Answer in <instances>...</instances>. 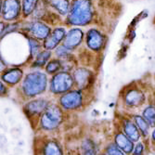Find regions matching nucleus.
<instances>
[{"instance_id":"nucleus-27","label":"nucleus","mask_w":155,"mask_h":155,"mask_svg":"<svg viewBox=\"0 0 155 155\" xmlns=\"http://www.w3.org/2000/svg\"><path fill=\"white\" fill-rule=\"evenodd\" d=\"M54 50H55V55L57 56V58L60 60H67V59H72L75 57L74 51L67 48L62 44L60 45L58 48H56Z\"/></svg>"},{"instance_id":"nucleus-28","label":"nucleus","mask_w":155,"mask_h":155,"mask_svg":"<svg viewBox=\"0 0 155 155\" xmlns=\"http://www.w3.org/2000/svg\"><path fill=\"white\" fill-rule=\"evenodd\" d=\"M101 150L104 151L107 155H126L121 149H119L114 142H112L111 140L108 141L103 146Z\"/></svg>"},{"instance_id":"nucleus-2","label":"nucleus","mask_w":155,"mask_h":155,"mask_svg":"<svg viewBox=\"0 0 155 155\" xmlns=\"http://www.w3.org/2000/svg\"><path fill=\"white\" fill-rule=\"evenodd\" d=\"M97 11L95 0H71L67 17L63 21L65 27H90L97 23Z\"/></svg>"},{"instance_id":"nucleus-19","label":"nucleus","mask_w":155,"mask_h":155,"mask_svg":"<svg viewBox=\"0 0 155 155\" xmlns=\"http://www.w3.org/2000/svg\"><path fill=\"white\" fill-rule=\"evenodd\" d=\"M48 101L43 98H38V100L33 101L29 103H27L25 106V110L27 112H29L31 115L40 114L45 110L48 109Z\"/></svg>"},{"instance_id":"nucleus-29","label":"nucleus","mask_w":155,"mask_h":155,"mask_svg":"<svg viewBox=\"0 0 155 155\" xmlns=\"http://www.w3.org/2000/svg\"><path fill=\"white\" fill-rule=\"evenodd\" d=\"M148 141H149V144L150 147V150L155 151V127L151 128V131L148 137Z\"/></svg>"},{"instance_id":"nucleus-12","label":"nucleus","mask_w":155,"mask_h":155,"mask_svg":"<svg viewBox=\"0 0 155 155\" xmlns=\"http://www.w3.org/2000/svg\"><path fill=\"white\" fill-rule=\"evenodd\" d=\"M84 41V31L80 27H70L66 32L62 45L73 51L81 48Z\"/></svg>"},{"instance_id":"nucleus-3","label":"nucleus","mask_w":155,"mask_h":155,"mask_svg":"<svg viewBox=\"0 0 155 155\" xmlns=\"http://www.w3.org/2000/svg\"><path fill=\"white\" fill-rule=\"evenodd\" d=\"M109 42V35L102 27L92 25L84 32V45L90 52L101 55L104 52Z\"/></svg>"},{"instance_id":"nucleus-31","label":"nucleus","mask_w":155,"mask_h":155,"mask_svg":"<svg viewBox=\"0 0 155 155\" xmlns=\"http://www.w3.org/2000/svg\"><path fill=\"white\" fill-rule=\"evenodd\" d=\"M7 23L6 21H4L3 20L0 21V40H1L2 36H3V34H4V31H5V28L7 26Z\"/></svg>"},{"instance_id":"nucleus-13","label":"nucleus","mask_w":155,"mask_h":155,"mask_svg":"<svg viewBox=\"0 0 155 155\" xmlns=\"http://www.w3.org/2000/svg\"><path fill=\"white\" fill-rule=\"evenodd\" d=\"M66 32H67V28L64 25L54 27L51 33L49 34V35L42 42L43 48L52 51L56 48H58L60 45L62 44Z\"/></svg>"},{"instance_id":"nucleus-17","label":"nucleus","mask_w":155,"mask_h":155,"mask_svg":"<svg viewBox=\"0 0 155 155\" xmlns=\"http://www.w3.org/2000/svg\"><path fill=\"white\" fill-rule=\"evenodd\" d=\"M23 77V71L21 68L14 67L10 69H7L2 74V80L3 82L8 84H16Z\"/></svg>"},{"instance_id":"nucleus-30","label":"nucleus","mask_w":155,"mask_h":155,"mask_svg":"<svg viewBox=\"0 0 155 155\" xmlns=\"http://www.w3.org/2000/svg\"><path fill=\"white\" fill-rule=\"evenodd\" d=\"M7 69H8V66H7L6 61L3 60V58L1 57V56H0V74L4 73Z\"/></svg>"},{"instance_id":"nucleus-11","label":"nucleus","mask_w":155,"mask_h":155,"mask_svg":"<svg viewBox=\"0 0 155 155\" xmlns=\"http://www.w3.org/2000/svg\"><path fill=\"white\" fill-rule=\"evenodd\" d=\"M62 118V111L58 106H49L42 116L41 126L46 130H53L61 124Z\"/></svg>"},{"instance_id":"nucleus-32","label":"nucleus","mask_w":155,"mask_h":155,"mask_svg":"<svg viewBox=\"0 0 155 155\" xmlns=\"http://www.w3.org/2000/svg\"><path fill=\"white\" fill-rule=\"evenodd\" d=\"M7 146V138L4 136H0V148L4 150Z\"/></svg>"},{"instance_id":"nucleus-18","label":"nucleus","mask_w":155,"mask_h":155,"mask_svg":"<svg viewBox=\"0 0 155 155\" xmlns=\"http://www.w3.org/2000/svg\"><path fill=\"white\" fill-rule=\"evenodd\" d=\"M101 150L95 140L87 137L84 138L81 143L80 155H98Z\"/></svg>"},{"instance_id":"nucleus-36","label":"nucleus","mask_w":155,"mask_h":155,"mask_svg":"<svg viewBox=\"0 0 155 155\" xmlns=\"http://www.w3.org/2000/svg\"><path fill=\"white\" fill-rule=\"evenodd\" d=\"M98 155H107L104 151H102V150H101V152H100V154H98Z\"/></svg>"},{"instance_id":"nucleus-14","label":"nucleus","mask_w":155,"mask_h":155,"mask_svg":"<svg viewBox=\"0 0 155 155\" xmlns=\"http://www.w3.org/2000/svg\"><path fill=\"white\" fill-rule=\"evenodd\" d=\"M111 141L114 142L119 149H121L126 155H129L134 148V142L126 137L119 128L116 127L114 132L111 135Z\"/></svg>"},{"instance_id":"nucleus-24","label":"nucleus","mask_w":155,"mask_h":155,"mask_svg":"<svg viewBox=\"0 0 155 155\" xmlns=\"http://www.w3.org/2000/svg\"><path fill=\"white\" fill-rule=\"evenodd\" d=\"M27 40H28V45H29L30 59L34 60L35 58V56L39 52H41L42 50H43V45H42L41 41H38V40L35 39V38L30 37V36H27Z\"/></svg>"},{"instance_id":"nucleus-1","label":"nucleus","mask_w":155,"mask_h":155,"mask_svg":"<svg viewBox=\"0 0 155 155\" xmlns=\"http://www.w3.org/2000/svg\"><path fill=\"white\" fill-rule=\"evenodd\" d=\"M152 91L141 82H131L124 86L119 93V106L123 112L132 114L139 111L147 104L151 97Z\"/></svg>"},{"instance_id":"nucleus-34","label":"nucleus","mask_w":155,"mask_h":155,"mask_svg":"<svg viewBox=\"0 0 155 155\" xmlns=\"http://www.w3.org/2000/svg\"><path fill=\"white\" fill-rule=\"evenodd\" d=\"M150 101L153 104V106H154V108H155V91H152Z\"/></svg>"},{"instance_id":"nucleus-8","label":"nucleus","mask_w":155,"mask_h":155,"mask_svg":"<svg viewBox=\"0 0 155 155\" xmlns=\"http://www.w3.org/2000/svg\"><path fill=\"white\" fill-rule=\"evenodd\" d=\"M86 92L75 88L64 93L60 98V104L65 110H74L81 109L86 104Z\"/></svg>"},{"instance_id":"nucleus-22","label":"nucleus","mask_w":155,"mask_h":155,"mask_svg":"<svg viewBox=\"0 0 155 155\" xmlns=\"http://www.w3.org/2000/svg\"><path fill=\"white\" fill-rule=\"evenodd\" d=\"M51 57H52V51L47 50V49H43L41 52H39L35 56V58L33 60L32 68H34V69L43 68L51 60Z\"/></svg>"},{"instance_id":"nucleus-25","label":"nucleus","mask_w":155,"mask_h":155,"mask_svg":"<svg viewBox=\"0 0 155 155\" xmlns=\"http://www.w3.org/2000/svg\"><path fill=\"white\" fill-rule=\"evenodd\" d=\"M43 153L44 155H62V150L57 142L49 140L44 146Z\"/></svg>"},{"instance_id":"nucleus-6","label":"nucleus","mask_w":155,"mask_h":155,"mask_svg":"<svg viewBox=\"0 0 155 155\" xmlns=\"http://www.w3.org/2000/svg\"><path fill=\"white\" fill-rule=\"evenodd\" d=\"M52 28L46 22L38 20H22L21 32L27 36L43 42L51 33Z\"/></svg>"},{"instance_id":"nucleus-26","label":"nucleus","mask_w":155,"mask_h":155,"mask_svg":"<svg viewBox=\"0 0 155 155\" xmlns=\"http://www.w3.org/2000/svg\"><path fill=\"white\" fill-rule=\"evenodd\" d=\"M47 74H55L61 71H62V62L60 59H52L50 60L47 65L45 66Z\"/></svg>"},{"instance_id":"nucleus-23","label":"nucleus","mask_w":155,"mask_h":155,"mask_svg":"<svg viewBox=\"0 0 155 155\" xmlns=\"http://www.w3.org/2000/svg\"><path fill=\"white\" fill-rule=\"evenodd\" d=\"M150 151V147L148 139L141 138L134 144V148L129 155H148Z\"/></svg>"},{"instance_id":"nucleus-7","label":"nucleus","mask_w":155,"mask_h":155,"mask_svg":"<svg viewBox=\"0 0 155 155\" xmlns=\"http://www.w3.org/2000/svg\"><path fill=\"white\" fill-rule=\"evenodd\" d=\"M74 81L73 75L69 72L61 71L53 74L50 81V90L55 94H64L74 89Z\"/></svg>"},{"instance_id":"nucleus-16","label":"nucleus","mask_w":155,"mask_h":155,"mask_svg":"<svg viewBox=\"0 0 155 155\" xmlns=\"http://www.w3.org/2000/svg\"><path fill=\"white\" fill-rule=\"evenodd\" d=\"M47 1L49 8L63 20L67 17L71 6V0H47Z\"/></svg>"},{"instance_id":"nucleus-33","label":"nucleus","mask_w":155,"mask_h":155,"mask_svg":"<svg viewBox=\"0 0 155 155\" xmlns=\"http://www.w3.org/2000/svg\"><path fill=\"white\" fill-rule=\"evenodd\" d=\"M6 87L4 86V84L0 81V95H2V94H5L6 93Z\"/></svg>"},{"instance_id":"nucleus-5","label":"nucleus","mask_w":155,"mask_h":155,"mask_svg":"<svg viewBox=\"0 0 155 155\" xmlns=\"http://www.w3.org/2000/svg\"><path fill=\"white\" fill-rule=\"evenodd\" d=\"M74 87L84 92H88L96 83V73L89 66H76L72 72Z\"/></svg>"},{"instance_id":"nucleus-20","label":"nucleus","mask_w":155,"mask_h":155,"mask_svg":"<svg viewBox=\"0 0 155 155\" xmlns=\"http://www.w3.org/2000/svg\"><path fill=\"white\" fill-rule=\"evenodd\" d=\"M40 0H21V16L22 20H30L35 11Z\"/></svg>"},{"instance_id":"nucleus-21","label":"nucleus","mask_w":155,"mask_h":155,"mask_svg":"<svg viewBox=\"0 0 155 155\" xmlns=\"http://www.w3.org/2000/svg\"><path fill=\"white\" fill-rule=\"evenodd\" d=\"M138 112L147 121L151 128L155 127V108L150 101L145 104Z\"/></svg>"},{"instance_id":"nucleus-15","label":"nucleus","mask_w":155,"mask_h":155,"mask_svg":"<svg viewBox=\"0 0 155 155\" xmlns=\"http://www.w3.org/2000/svg\"><path fill=\"white\" fill-rule=\"evenodd\" d=\"M129 116L131 117V119L135 123V124L137 127L140 135H141V137L144 138V139H148V137L150 136V133L151 131V127L150 126V124L147 123V121L141 116V114H140L138 111L129 114Z\"/></svg>"},{"instance_id":"nucleus-9","label":"nucleus","mask_w":155,"mask_h":155,"mask_svg":"<svg viewBox=\"0 0 155 155\" xmlns=\"http://www.w3.org/2000/svg\"><path fill=\"white\" fill-rule=\"evenodd\" d=\"M117 123V128H119L126 137H128L134 143L139 141L142 138L135 123L129 116V114H126V112L123 111L119 112Z\"/></svg>"},{"instance_id":"nucleus-10","label":"nucleus","mask_w":155,"mask_h":155,"mask_svg":"<svg viewBox=\"0 0 155 155\" xmlns=\"http://www.w3.org/2000/svg\"><path fill=\"white\" fill-rule=\"evenodd\" d=\"M1 19L6 22L21 21V0H3Z\"/></svg>"},{"instance_id":"nucleus-35","label":"nucleus","mask_w":155,"mask_h":155,"mask_svg":"<svg viewBox=\"0 0 155 155\" xmlns=\"http://www.w3.org/2000/svg\"><path fill=\"white\" fill-rule=\"evenodd\" d=\"M2 5H3V0H0V18H1V12H2Z\"/></svg>"},{"instance_id":"nucleus-4","label":"nucleus","mask_w":155,"mask_h":155,"mask_svg":"<svg viewBox=\"0 0 155 155\" xmlns=\"http://www.w3.org/2000/svg\"><path fill=\"white\" fill-rule=\"evenodd\" d=\"M47 74L42 72H33L28 74L22 81L21 88L27 97H35L43 93L47 87Z\"/></svg>"}]
</instances>
